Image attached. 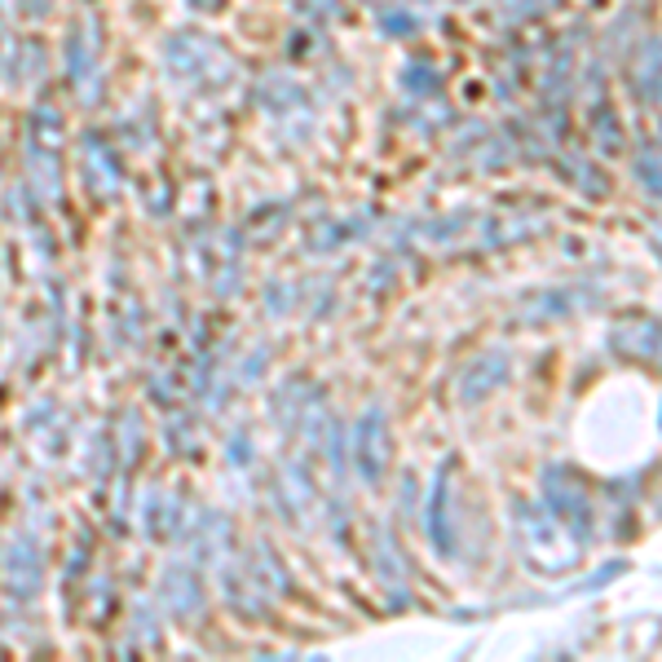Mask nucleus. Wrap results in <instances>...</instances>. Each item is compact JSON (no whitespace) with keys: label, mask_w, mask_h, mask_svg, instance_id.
I'll return each instance as SVG.
<instances>
[{"label":"nucleus","mask_w":662,"mask_h":662,"mask_svg":"<svg viewBox=\"0 0 662 662\" xmlns=\"http://www.w3.org/2000/svg\"><path fill=\"white\" fill-rule=\"evenodd\" d=\"M0 168H5V155H0Z\"/></svg>","instance_id":"23"},{"label":"nucleus","mask_w":662,"mask_h":662,"mask_svg":"<svg viewBox=\"0 0 662 662\" xmlns=\"http://www.w3.org/2000/svg\"><path fill=\"white\" fill-rule=\"evenodd\" d=\"M592 137H596L600 155H618V151H622V124H618V111H614V107L596 102V111H592Z\"/></svg>","instance_id":"17"},{"label":"nucleus","mask_w":662,"mask_h":662,"mask_svg":"<svg viewBox=\"0 0 662 662\" xmlns=\"http://www.w3.org/2000/svg\"><path fill=\"white\" fill-rule=\"evenodd\" d=\"M380 32L394 36V41H411V36H420V19H416V14H402V10H398V14L389 10V14H380Z\"/></svg>","instance_id":"19"},{"label":"nucleus","mask_w":662,"mask_h":662,"mask_svg":"<svg viewBox=\"0 0 662 662\" xmlns=\"http://www.w3.org/2000/svg\"><path fill=\"white\" fill-rule=\"evenodd\" d=\"M256 102L274 115H287V111H305V89L287 76H265L261 89H256Z\"/></svg>","instance_id":"14"},{"label":"nucleus","mask_w":662,"mask_h":662,"mask_svg":"<svg viewBox=\"0 0 662 662\" xmlns=\"http://www.w3.org/2000/svg\"><path fill=\"white\" fill-rule=\"evenodd\" d=\"M367 5H385V0H367Z\"/></svg>","instance_id":"22"},{"label":"nucleus","mask_w":662,"mask_h":662,"mask_svg":"<svg viewBox=\"0 0 662 662\" xmlns=\"http://www.w3.org/2000/svg\"><path fill=\"white\" fill-rule=\"evenodd\" d=\"M190 5H195V10H221L225 0H190Z\"/></svg>","instance_id":"21"},{"label":"nucleus","mask_w":662,"mask_h":662,"mask_svg":"<svg viewBox=\"0 0 662 662\" xmlns=\"http://www.w3.org/2000/svg\"><path fill=\"white\" fill-rule=\"evenodd\" d=\"M636 177H640V186L649 190V199H658V146H653V142L640 151V159H636Z\"/></svg>","instance_id":"20"},{"label":"nucleus","mask_w":662,"mask_h":662,"mask_svg":"<svg viewBox=\"0 0 662 662\" xmlns=\"http://www.w3.org/2000/svg\"><path fill=\"white\" fill-rule=\"evenodd\" d=\"M0 583H5L10 600H32L45 583V556H41V543L36 534H14L5 556H0Z\"/></svg>","instance_id":"7"},{"label":"nucleus","mask_w":662,"mask_h":662,"mask_svg":"<svg viewBox=\"0 0 662 662\" xmlns=\"http://www.w3.org/2000/svg\"><path fill=\"white\" fill-rule=\"evenodd\" d=\"M164 600H168V609H173L177 618L199 614V609H203L199 574H195V570H186V565H173V570L164 574Z\"/></svg>","instance_id":"13"},{"label":"nucleus","mask_w":662,"mask_h":662,"mask_svg":"<svg viewBox=\"0 0 662 662\" xmlns=\"http://www.w3.org/2000/svg\"><path fill=\"white\" fill-rule=\"evenodd\" d=\"M429 539L442 556H455L460 548V517H455V460H446L429 490Z\"/></svg>","instance_id":"9"},{"label":"nucleus","mask_w":662,"mask_h":662,"mask_svg":"<svg viewBox=\"0 0 662 662\" xmlns=\"http://www.w3.org/2000/svg\"><path fill=\"white\" fill-rule=\"evenodd\" d=\"M508 385V354H499V350H490V354H477L464 372H460V402L464 407H477V402H486L490 394H499Z\"/></svg>","instance_id":"10"},{"label":"nucleus","mask_w":662,"mask_h":662,"mask_svg":"<svg viewBox=\"0 0 662 662\" xmlns=\"http://www.w3.org/2000/svg\"><path fill=\"white\" fill-rule=\"evenodd\" d=\"M278 490H283V508H287L291 517H305V512H309V504H313V482L305 477L300 464H283Z\"/></svg>","instance_id":"16"},{"label":"nucleus","mask_w":662,"mask_h":662,"mask_svg":"<svg viewBox=\"0 0 662 662\" xmlns=\"http://www.w3.org/2000/svg\"><path fill=\"white\" fill-rule=\"evenodd\" d=\"M164 67H168V76L177 80V85H186V89H221V85H230L234 80V54L217 41V36H208V32H199V27H186V32H173L168 41H164Z\"/></svg>","instance_id":"2"},{"label":"nucleus","mask_w":662,"mask_h":662,"mask_svg":"<svg viewBox=\"0 0 662 662\" xmlns=\"http://www.w3.org/2000/svg\"><path fill=\"white\" fill-rule=\"evenodd\" d=\"M543 504H548L583 543L592 539V530H596V504H592L587 482H583L574 468H565V464H548V468H543Z\"/></svg>","instance_id":"5"},{"label":"nucleus","mask_w":662,"mask_h":662,"mask_svg":"<svg viewBox=\"0 0 662 662\" xmlns=\"http://www.w3.org/2000/svg\"><path fill=\"white\" fill-rule=\"evenodd\" d=\"M367 221L363 217H354V221H331V225H318V234L309 239V252H331V247H341V243H350L354 234L350 230H363Z\"/></svg>","instance_id":"18"},{"label":"nucleus","mask_w":662,"mask_h":662,"mask_svg":"<svg viewBox=\"0 0 662 662\" xmlns=\"http://www.w3.org/2000/svg\"><path fill=\"white\" fill-rule=\"evenodd\" d=\"M394 464V433H389V416L385 407H367L363 420L354 424V468L367 486H385Z\"/></svg>","instance_id":"6"},{"label":"nucleus","mask_w":662,"mask_h":662,"mask_svg":"<svg viewBox=\"0 0 662 662\" xmlns=\"http://www.w3.org/2000/svg\"><path fill=\"white\" fill-rule=\"evenodd\" d=\"M512 530H517V548L526 565L539 574H570L583 556V539L552 508H539L530 499L512 504Z\"/></svg>","instance_id":"1"},{"label":"nucleus","mask_w":662,"mask_h":662,"mask_svg":"<svg viewBox=\"0 0 662 662\" xmlns=\"http://www.w3.org/2000/svg\"><path fill=\"white\" fill-rule=\"evenodd\" d=\"M398 85H402L407 98H438V93H442V71H438L433 63H424V58H411V63L402 67Z\"/></svg>","instance_id":"15"},{"label":"nucleus","mask_w":662,"mask_h":662,"mask_svg":"<svg viewBox=\"0 0 662 662\" xmlns=\"http://www.w3.org/2000/svg\"><path fill=\"white\" fill-rule=\"evenodd\" d=\"M67 80H71L76 98H85V107L98 102V93H102V19L93 10L80 14L67 32Z\"/></svg>","instance_id":"4"},{"label":"nucleus","mask_w":662,"mask_h":662,"mask_svg":"<svg viewBox=\"0 0 662 662\" xmlns=\"http://www.w3.org/2000/svg\"><path fill=\"white\" fill-rule=\"evenodd\" d=\"M63 146H67L63 111L54 98H41L27 115V177L41 203L63 199Z\"/></svg>","instance_id":"3"},{"label":"nucleus","mask_w":662,"mask_h":662,"mask_svg":"<svg viewBox=\"0 0 662 662\" xmlns=\"http://www.w3.org/2000/svg\"><path fill=\"white\" fill-rule=\"evenodd\" d=\"M609 350L631 358V363H658V322L644 318V313H631V318H618L609 327Z\"/></svg>","instance_id":"11"},{"label":"nucleus","mask_w":662,"mask_h":662,"mask_svg":"<svg viewBox=\"0 0 662 662\" xmlns=\"http://www.w3.org/2000/svg\"><path fill=\"white\" fill-rule=\"evenodd\" d=\"M80 177H85V190L98 203H111L124 190L120 155H115V146L102 133H85V142H80Z\"/></svg>","instance_id":"8"},{"label":"nucleus","mask_w":662,"mask_h":662,"mask_svg":"<svg viewBox=\"0 0 662 662\" xmlns=\"http://www.w3.org/2000/svg\"><path fill=\"white\" fill-rule=\"evenodd\" d=\"M627 85H631V98L640 107H658V36L640 41L636 54H631V67H627Z\"/></svg>","instance_id":"12"}]
</instances>
